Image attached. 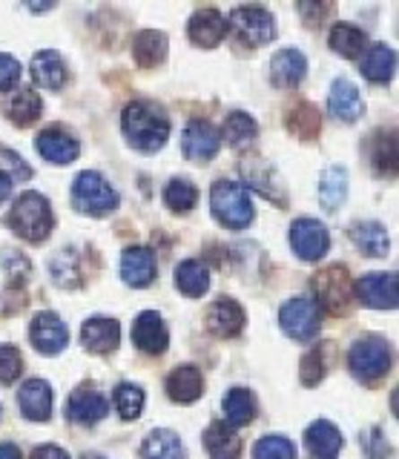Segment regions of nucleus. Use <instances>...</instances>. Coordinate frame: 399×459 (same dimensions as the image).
Instances as JSON below:
<instances>
[{"mask_svg": "<svg viewBox=\"0 0 399 459\" xmlns=\"http://www.w3.org/2000/svg\"><path fill=\"white\" fill-rule=\"evenodd\" d=\"M181 147L184 155L190 158L195 164H207L210 158H216L219 152V133L216 126L207 124V121H193L184 129V138H181Z\"/></svg>", "mask_w": 399, "mask_h": 459, "instance_id": "13", "label": "nucleus"}, {"mask_svg": "<svg viewBox=\"0 0 399 459\" xmlns=\"http://www.w3.org/2000/svg\"><path fill=\"white\" fill-rule=\"evenodd\" d=\"M23 370V356L12 344H0V382L12 385Z\"/></svg>", "mask_w": 399, "mask_h": 459, "instance_id": "45", "label": "nucleus"}, {"mask_svg": "<svg viewBox=\"0 0 399 459\" xmlns=\"http://www.w3.org/2000/svg\"><path fill=\"white\" fill-rule=\"evenodd\" d=\"M207 330L221 339H233L245 330V310L239 307L233 299H219L213 301L207 310Z\"/></svg>", "mask_w": 399, "mask_h": 459, "instance_id": "15", "label": "nucleus"}, {"mask_svg": "<svg viewBox=\"0 0 399 459\" xmlns=\"http://www.w3.org/2000/svg\"><path fill=\"white\" fill-rule=\"evenodd\" d=\"M210 207L213 215L230 230H245L253 221V198L247 186H241L236 181H216L210 193Z\"/></svg>", "mask_w": 399, "mask_h": 459, "instance_id": "2", "label": "nucleus"}, {"mask_svg": "<svg viewBox=\"0 0 399 459\" xmlns=\"http://www.w3.org/2000/svg\"><path fill=\"white\" fill-rule=\"evenodd\" d=\"M396 273H368L360 281H356V296H360L362 305L377 307V310H394L396 307Z\"/></svg>", "mask_w": 399, "mask_h": 459, "instance_id": "10", "label": "nucleus"}, {"mask_svg": "<svg viewBox=\"0 0 399 459\" xmlns=\"http://www.w3.org/2000/svg\"><path fill=\"white\" fill-rule=\"evenodd\" d=\"M230 29L241 43L250 47H265L276 38V21L273 14L262 6H239L230 12Z\"/></svg>", "mask_w": 399, "mask_h": 459, "instance_id": "8", "label": "nucleus"}, {"mask_svg": "<svg viewBox=\"0 0 399 459\" xmlns=\"http://www.w3.org/2000/svg\"><path fill=\"white\" fill-rule=\"evenodd\" d=\"M351 238H353V244L365 255H388V250H391L388 230H385L382 224H377V221H360V224H353Z\"/></svg>", "mask_w": 399, "mask_h": 459, "instance_id": "29", "label": "nucleus"}, {"mask_svg": "<svg viewBox=\"0 0 399 459\" xmlns=\"http://www.w3.org/2000/svg\"><path fill=\"white\" fill-rule=\"evenodd\" d=\"M0 459H23V454H21L18 445L4 442V445H0Z\"/></svg>", "mask_w": 399, "mask_h": 459, "instance_id": "49", "label": "nucleus"}, {"mask_svg": "<svg viewBox=\"0 0 399 459\" xmlns=\"http://www.w3.org/2000/svg\"><path fill=\"white\" fill-rule=\"evenodd\" d=\"M9 195H12V176L0 169V201H6Z\"/></svg>", "mask_w": 399, "mask_h": 459, "instance_id": "50", "label": "nucleus"}, {"mask_svg": "<svg viewBox=\"0 0 399 459\" xmlns=\"http://www.w3.org/2000/svg\"><path fill=\"white\" fill-rule=\"evenodd\" d=\"M116 408L124 420H138L141 411H144V391L138 385L124 382L116 387Z\"/></svg>", "mask_w": 399, "mask_h": 459, "instance_id": "40", "label": "nucleus"}, {"mask_svg": "<svg viewBox=\"0 0 399 459\" xmlns=\"http://www.w3.org/2000/svg\"><path fill=\"white\" fill-rule=\"evenodd\" d=\"M133 342H135V348H138V351H144V353H150V356L164 353L169 336H167V327H164V319H161V316H159V313H152V310L141 313L138 319H135V325H133Z\"/></svg>", "mask_w": 399, "mask_h": 459, "instance_id": "16", "label": "nucleus"}, {"mask_svg": "<svg viewBox=\"0 0 399 459\" xmlns=\"http://www.w3.org/2000/svg\"><path fill=\"white\" fill-rule=\"evenodd\" d=\"M291 247L305 262H319L327 247H331V233L317 219H299L291 227Z\"/></svg>", "mask_w": 399, "mask_h": 459, "instance_id": "9", "label": "nucleus"}, {"mask_svg": "<svg viewBox=\"0 0 399 459\" xmlns=\"http://www.w3.org/2000/svg\"><path fill=\"white\" fill-rule=\"evenodd\" d=\"M241 176H245V181L250 184V190H259L265 198L276 201V204H288V195H284V184L279 178L276 167L265 161V158L253 155L247 158L245 164H241Z\"/></svg>", "mask_w": 399, "mask_h": 459, "instance_id": "11", "label": "nucleus"}, {"mask_svg": "<svg viewBox=\"0 0 399 459\" xmlns=\"http://www.w3.org/2000/svg\"><path fill=\"white\" fill-rule=\"evenodd\" d=\"M313 290H317V305L325 307L327 313H345L351 307V293H353V287H351V279H348V270L342 267V264H331V267H325L322 273H317L313 276Z\"/></svg>", "mask_w": 399, "mask_h": 459, "instance_id": "7", "label": "nucleus"}, {"mask_svg": "<svg viewBox=\"0 0 399 459\" xmlns=\"http://www.w3.org/2000/svg\"><path fill=\"white\" fill-rule=\"evenodd\" d=\"M374 152H370V158H374V167L377 172H394L396 169V143H394V135H379L374 138Z\"/></svg>", "mask_w": 399, "mask_h": 459, "instance_id": "43", "label": "nucleus"}, {"mask_svg": "<svg viewBox=\"0 0 399 459\" xmlns=\"http://www.w3.org/2000/svg\"><path fill=\"white\" fill-rule=\"evenodd\" d=\"M83 459H104V456H83Z\"/></svg>", "mask_w": 399, "mask_h": 459, "instance_id": "51", "label": "nucleus"}, {"mask_svg": "<svg viewBox=\"0 0 399 459\" xmlns=\"http://www.w3.org/2000/svg\"><path fill=\"white\" fill-rule=\"evenodd\" d=\"M308 72V61L299 49H282L273 55L270 61V78L279 86V90H291V86H299Z\"/></svg>", "mask_w": 399, "mask_h": 459, "instance_id": "21", "label": "nucleus"}, {"mask_svg": "<svg viewBox=\"0 0 399 459\" xmlns=\"http://www.w3.org/2000/svg\"><path fill=\"white\" fill-rule=\"evenodd\" d=\"M109 405H107V399L92 391V387H78V391H73V396H69L66 402V416L73 422L78 425H95V422H101L104 416H107Z\"/></svg>", "mask_w": 399, "mask_h": 459, "instance_id": "14", "label": "nucleus"}, {"mask_svg": "<svg viewBox=\"0 0 399 459\" xmlns=\"http://www.w3.org/2000/svg\"><path fill=\"white\" fill-rule=\"evenodd\" d=\"M195 201H198V190L187 181V178H173L167 184V190H164V204L169 210H181V212H187L195 207Z\"/></svg>", "mask_w": 399, "mask_h": 459, "instance_id": "39", "label": "nucleus"}, {"mask_svg": "<svg viewBox=\"0 0 399 459\" xmlns=\"http://www.w3.org/2000/svg\"><path fill=\"white\" fill-rule=\"evenodd\" d=\"M141 459H187V451L173 430H152L141 445Z\"/></svg>", "mask_w": 399, "mask_h": 459, "instance_id": "30", "label": "nucleus"}, {"mask_svg": "<svg viewBox=\"0 0 399 459\" xmlns=\"http://www.w3.org/2000/svg\"><path fill=\"white\" fill-rule=\"evenodd\" d=\"M227 32V21L216 9H198L190 18V40L198 47H216Z\"/></svg>", "mask_w": 399, "mask_h": 459, "instance_id": "25", "label": "nucleus"}, {"mask_svg": "<svg viewBox=\"0 0 399 459\" xmlns=\"http://www.w3.org/2000/svg\"><path fill=\"white\" fill-rule=\"evenodd\" d=\"M21 81V64L12 55H0V92L15 90Z\"/></svg>", "mask_w": 399, "mask_h": 459, "instance_id": "46", "label": "nucleus"}, {"mask_svg": "<svg viewBox=\"0 0 399 459\" xmlns=\"http://www.w3.org/2000/svg\"><path fill=\"white\" fill-rule=\"evenodd\" d=\"M394 66H396V52L385 43H374L365 57H362V75L374 83H388L394 78Z\"/></svg>", "mask_w": 399, "mask_h": 459, "instance_id": "28", "label": "nucleus"}, {"mask_svg": "<svg viewBox=\"0 0 399 459\" xmlns=\"http://www.w3.org/2000/svg\"><path fill=\"white\" fill-rule=\"evenodd\" d=\"M18 408L23 411L26 420L47 422L52 413V387L44 379H30L18 394Z\"/></svg>", "mask_w": 399, "mask_h": 459, "instance_id": "19", "label": "nucleus"}, {"mask_svg": "<svg viewBox=\"0 0 399 459\" xmlns=\"http://www.w3.org/2000/svg\"><path fill=\"white\" fill-rule=\"evenodd\" d=\"M288 129L293 135H299L302 141H313L319 135L322 129V118H319V109L313 104H299L291 115H288Z\"/></svg>", "mask_w": 399, "mask_h": 459, "instance_id": "38", "label": "nucleus"}, {"mask_svg": "<svg viewBox=\"0 0 399 459\" xmlns=\"http://www.w3.org/2000/svg\"><path fill=\"white\" fill-rule=\"evenodd\" d=\"M121 279L130 287H147L155 279V258L147 247H130L121 255Z\"/></svg>", "mask_w": 399, "mask_h": 459, "instance_id": "23", "label": "nucleus"}, {"mask_svg": "<svg viewBox=\"0 0 399 459\" xmlns=\"http://www.w3.org/2000/svg\"><path fill=\"white\" fill-rule=\"evenodd\" d=\"M121 339V327L116 319H104V316H95V319L83 322L81 327V342L90 353H109L118 348Z\"/></svg>", "mask_w": 399, "mask_h": 459, "instance_id": "18", "label": "nucleus"}, {"mask_svg": "<svg viewBox=\"0 0 399 459\" xmlns=\"http://www.w3.org/2000/svg\"><path fill=\"white\" fill-rule=\"evenodd\" d=\"M35 147L49 164H73L81 152L78 141L73 135H66L64 129H44V133L38 135Z\"/></svg>", "mask_w": 399, "mask_h": 459, "instance_id": "20", "label": "nucleus"}, {"mask_svg": "<svg viewBox=\"0 0 399 459\" xmlns=\"http://www.w3.org/2000/svg\"><path fill=\"white\" fill-rule=\"evenodd\" d=\"M32 459H69V454L58 445H44V448H35Z\"/></svg>", "mask_w": 399, "mask_h": 459, "instance_id": "48", "label": "nucleus"}, {"mask_svg": "<svg viewBox=\"0 0 399 459\" xmlns=\"http://www.w3.org/2000/svg\"><path fill=\"white\" fill-rule=\"evenodd\" d=\"M133 55H135V64L144 66V69H152L159 66L164 57H167V38L161 32H138L135 35V43H133Z\"/></svg>", "mask_w": 399, "mask_h": 459, "instance_id": "32", "label": "nucleus"}, {"mask_svg": "<svg viewBox=\"0 0 399 459\" xmlns=\"http://www.w3.org/2000/svg\"><path fill=\"white\" fill-rule=\"evenodd\" d=\"M327 109H331L334 118L353 124L362 115L365 104H362L360 90H356L348 78H336L334 86H331V95H327Z\"/></svg>", "mask_w": 399, "mask_h": 459, "instance_id": "17", "label": "nucleus"}, {"mask_svg": "<svg viewBox=\"0 0 399 459\" xmlns=\"http://www.w3.org/2000/svg\"><path fill=\"white\" fill-rule=\"evenodd\" d=\"M204 448L213 459H239L241 439L227 422H213L204 434Z\"/></svg>", "mask_w": 399, "mask_h": 459, "instance_id": "27", "label": "nucleus"}, {"mask_svg": "<svg viewBox=\"0 0 399 459\" xmlns=\"http://www.w3.org/2000/svg\"><path fill=\"white\" fill-rule=\"evenodd\" d=\"M325 370H327V362H325V348L319 344V348H313L310 353H305L302 368H299V377H302V382H305V385H317V382H322Z\"/></svg>", "mask_w": 399, "mask_h": 459, "instance_id": "44", "label": "nucleus"}, {"mask_svg": "<svg viewBox=\"0 0 399 459\" xmlns=\"http://www.w3.org/2000/svg\"><path fill=\"white\" fill-rule=\"evenodd\" d=\"M32 78L38 86L44 90H61L64 81H66V66H64V57L55 52V49H44L32 57Z\"/></svg>", "mask_w": 399, "mask_h": 459, "instance_id": "26", "label": "nucleus"}, {"mask_svg": "<svg viewBox=\"0 0 399 459\" xmlns=\"http://www.w3.org/2000/svg\"><path fill=\"white\" fill-rule=\"evenodd\" d=\"M391 362H394L391 344L379 336L360 339L351 348V356H348L351 373L360 382H377L379 377H385V373L391 370Z\"/></svg>", "mask_w": 399, "mask_h": 459, "instance_id": "4", "label": "nucleus"}, {"mask_svg": "<svg viewBox=\"0 0 399 459\" xmlns=\"http://www.w3.org/2000/svg\"><path fill=\"white\" fill-rule=\"evenodd\" d=\"M73 204L81 212L90 215H107L118 207V193L112 190V184L98 176V172H81L73 184Z\"/></svg>", "mask_w": 399, "mask_h": 459, "instance_id": "5", "label": "nucleus"}, {"mask_svg": "<svg viewBox=\"0 0 399 459\" xmlns=\"http://www.w3.org/2000/svg\"><path fill=\"white\" fill-rule=\"evenodd\" d=\"M259 135V126H256V121L250 118L247 112H230L224 121V138L230 147L236 150H245L253 143V138Z\"/></svg>", "mask_w": 399, "mask_h": 459, "instance_id": "37", "label": "nucleus"}, {"mask_svg": "<svg viewBox=\"0 0 399 459\" xmlns=\"http://www.w3.org/2000/svg\"><path fill=\"white\" fill-rule=\"evenodd\" d=\"M282 330L296 342H313L322 327V310L310 296H296L279 313Z\"/></svg>", "mask_w": 399, "mask_h": 459, "instance_id": "6", "label": "nucleus"}, {"mask_svg": "<svg viewBox=\"0 0 399 459\" xmlns=\"http://www.w3.org/2000/svg\"><path fill=\"white\" fill-rule=\"evenodd\" d=\"M224 416L230 428H245L256 420V396L245 387H233L230 394L224 396Z\"/></svg>", "mask_w": 399, "mask_h": 459, "instance_id": "33", "label": "nucleus"}, {"mask_svg": "<svg viewBox=\"0 0 399 459\" xmlns=\"http://www.w3.org/2000/svg\"><path fill=\"white\" fill-rule=\"evenodd\" d=\"M176 287L181 293L187 296H204L207 287H210V273L202 262H195V258H187V262H181L176 267Z\"/></svg>", "mask_w": 399, "mask_h": 459, "instance_id": "34", "label": "nucleus"}, {"mask_svg": "<svg viewBox=\"0 0 399 459\" xmlns=\"http://www.w3.org/2000/svg\"><path fill=\"white\" fill-rule=\"evenodd\" d=\"M40 109H44V100L35 90H15L12 98L6 100V115L12 124H21V126H30L32 121H38Z\"/></svg>", "mask_w": 399, "mask_h": 459, "instance_id": "31", "label": "nucleus"}, {"mask_svg": "<svg viewBox=\"0 0 399 459\" xmlns=\"http://www.w3.org/2000/svg\"><path fill=\"white\" fill-rule=\"evenodd\" d=\"M256 459H296V445L288 437H265L253 448Z\"/></svg>", "mask_w": 399, "mask_h": 459, "instance_id": "42", "label": "nucleus"}, {"mask_svg": "<svg viewBox=\"0 0 399 459\" xmlns=\"http://www.w3.org/2000/svg\"><path fill=\"white\" fill-rule=\"evenodd\" d=\"M362 445H365V448H368V456H370V459H388V454H391L388 442L382 439V434H379L377 428L370 430V434H368V437L362 439Z\"/></svg>", "mask_w": 399, "mask_h": 459, "instance_id": "47", "label": "nucleus"}, {"mask_svg": "<svg viewBox=\"0 0 399 459\" xmlns=\"http://www.w3.org/2000/svg\"><path fill=\"white\" fill-rule=\"evenodd\" d=\"M348 195V172L342 167H327L319 181V201L325 210H336Z\"/></svg>", "mask_w": 399, "mask_h": 459, "instance_id": "35", "label": "nucleus"}, {"mask_svg": "<svg viewBox=\"0 0 399 459\" xmlns=\"http://www.w3.org/2000/svg\"><path fill=\"white\" fill-rule=\"evenodd\" d=\"M12 230L26 241H44L52 233V207L40 193H23L9 212Z\"/></svg>", "mask_w": 399, "mask_h": 459, "instance_id": "3", "label": "nucleus"}, {"mask_svg": "<svg viewBox=\"0 0 399 459\" xmlns=\"http://www.w3.org/2000/svg\"><path fill=\"white\" fill-rule=\"evenodd\" d=\"M30 339L35 348L44 353V356H55V353H61L66 348V342H69V330L66 325L61 322V316L58 313H38L35 316V322L30 327Z\"/></svg>", "mask_w": 399, "mask_h": 459, "instance_id": "12", "label": "nucleus"}, {"mask_svg": "<svg viewBox=\"0 0 399 459\" xmlns=\"http://www.w3.org/2000/svg\"><path fill=\"white\" fill-rule=\"evenodd\" d=\"M121 126L126 141L141 152L161 150L169 135V118L155 104H150V100H135V104L126 107Z\"/></svg>", "mask_w": 399, "mask_h": 459, "instance_id": "1", "label": "nucleus"}, {"mask_svg": "<svg viewBox=\"0 0 399 459\" xmlns=\"http://www.w3.org/2000/svg\"><path fill=\"white\" fill-rule=\"evenodd\" d=\"M75 250H61L58 255L52 258V279L55 284L61 287H78L81 284V276H78V267H75Z\"/></svg>", "mask_w": 399, "mask_h": 459, "instance_id": "41", "label": "nucleus"}, {"mask_svg": "<svg viewBox=\"0 0 399 459\" xmlns=\"http://www.w3.org/2000/svg\"><path fill=\"white\" fill-rule=\"evenodd\" d=\"M365 32L353 23H336L331 29V49L342 57H356L365 52Z\"/></svg>", "mask_w": 399, "mask_h": 459, "instance_id": "36", "label": "nucleus"}, {"mask_svg": "<svg viewBox=\"0 0 399 459\" xmlns=\"http://www.w3.org/2000/svg\"><path fill=\"white\" fill-rule=\"evenodd\" d=\"M167 394L173 402L190 405L198 396L204 394V377L195 365H181L167 377Z\"/></svg>", "mask_w": 399, "mask_h": 459, "instance_id": "22", "label": "nucleus"}, {"mask_svg": "<svg viewBox=\"0 0 399 459\" xmlns=\"http://www.w3.org/2000/svg\"><path fill=\"white\" fill-rule=\"evenodd\" d=\"M305 442H308L313 459H336V454L342 451V445H345V439H342L336 425L327 422V420L313 422L305 430Z\"/></svg>", "mask_w": 399, "mask_h": 459, "instance_id": "24", "label": "nucleus"}]
</instances>
